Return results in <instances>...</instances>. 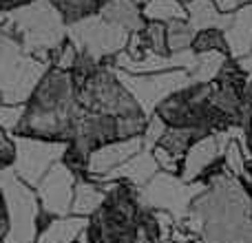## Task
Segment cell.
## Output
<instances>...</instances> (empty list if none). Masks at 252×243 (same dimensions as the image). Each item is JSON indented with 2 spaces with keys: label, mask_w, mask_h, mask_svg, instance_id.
I'll return each mask as SVG.
<instances>
[{
  "label": "cell",
  "mask_w": 252,
  "mask_h": 243,
  "mask_svg": "<svg viewBox=\"0 0 252 243\" xmlns=\"http://www.w3.org/2000/svg\"><path fill=\"white\" fill-rule=\"evenodd\" d=\"M0 25L27 51L44 62L66 42L69 29L53 0H33L13 11H0Z\"/></svg>",
  "instance_id": "obj_1"
},
{
  "label": "cell",
  "mask_w": 252,
  "mask_h": 243,
  "mask_svg": "<svg viewBox=\"0 0 252 243\" xmlns=\"http://www.w3.org/2000/svg\"><path fill=\"white\" fill-rule=\"evenodd\" d=\"M49 71V62L29 53L7 31L0 33V97L4 104L25 106Z\"/></svg>",
  "instance_id": "obj_2"
},
{
  "label": "cell",
  "mask_w": 252,
  "mask_h": 243,
  "mask_svg": "<svg viewBox=\"0 0 252 243\" xmlns=\"http://www.w3.org/2000/svg\"><path fill=\"white\" fill-rule=\"evenodd\" d=\"M206 190H208V183L206 182L188 183L182 177H177V175L159 170L146 186L137 190V201H139V206L153 208L157 213H168L175 219L184 221L190 214L192 204Z\"/></svg>",
  "instance_id": "obj_3"
},
{
  "label": "cell",
  "mask_w": 252,
  "mask_h": 243,
  "mask_svg": "<svg viewBox=\"0 0 252 243\" xmlns=\"http://www.w3.org/2000/svg\"><path fill=\"white\" fill-rule=\"evenodd\" d=\"M66 40L84 56H91L93 60L115 58L118 53L126 51L130 33L124 27L106 20L100 11L84 18L80 22H73L66 29Z\"/></svg>",
  "instance_id": "obj_4"
},
{
  "label": "cell",
  "mask_w": 252,
  "mask_h": 243,
  "mask_svg": "<svg viewBox=\"0 0 252 243\" xmlns=\"http://www.w3.org/2000/svg\"><path fill=\"white\" fill-rule=\"evenodd\" d=\"M115 75L124 84L126 91L133 95V100L137 102V106L142 109V113L146 118L157 113V109L170 95H175V93L195 84L190 71H184V69L164 71V73H146V75H133V73L115 69Z\"/></svg>",
  "instance_id": "obj_5"
},
{
  "label": "cell",
  "mask_w": 252,
  "mask_h": 243,
  "mask_svg": "<svg viewBox=\"0 0 252 243\" xmlns=\"http://www.w3.org/2000/svg\"><path fill=\"white\" fill-rule=\"evenodd\" d=\"M4 204L9 213V235L4 243H33L40 235V219H42V206H40L38 192L31 190L18 175H13L2 188Z\"/></svg>",
  "instance_id": "obj_6"
},
{
  "label": "cell",
  "mask_w": 252,
  "mask_h": 243,
  "mask_svg": "<svg viewBox=\"0 0 252 243\" xmlns=\"http://www.w3.org/2000/svg\"><path fill=\"white\" fill-rule=\"evenodd\" d=\"M78 104L89 113L113 115V118H124L142 111L118 80L115 69H100L82 87H78Z\"/></svg>",
  "instance_id": "obj_7"
},
{
  "label": "cell",
  "mask_w": 252,
  "mask_h": 243,
  "mask_svg": "<svg viewBox=\"0 0 252 243\" xmlns=\"http://www.w3.org/2000/svg\"><path fill=\"white\" fill-rule=\"evenodd\" d=\"M13 173L29 186H38L40 179L49 173L56 164L64 159L69 151V142L60 139L29 137V135H13Z\"/></svg>",
  "instance_id": "obj_8"
},
{
  "label": "cell",
  "mask_w": 252,
  "mask_h": 243,
  "mask_svg": "<svg viewBox=\"0 0 252 243\" xmlns=\"http://www.w3.org/2000/svg\"><path fill=\"white\" fill-rule=\"evenodd\" d=\"M230 139H232L230 128L221 130V133H210V135H204V137L195 139L192 146L188 148L186 155H184L179 177L188 183L204 182V179L223 161V152H226Z\"/></svg>",
  "instance_id": "obj_9"
},
{
  "label": "cell",
  "mask_w": 252,
  "mask_h": 243,
  "mask_svg": "<svg viewBox=\"0 0 252 243\" xmlns=\"http://www.w3.org/2000/svg\"><path fill=\"white\" fill-rule=\"evenodd\" d=\"M78 173L64 161L56 164L35 186L42 213L49 217H66L73 208L75 186H78Z\"/></svg>",
  "instance_id": "obj_10"
},
{
  "label": "cell",
  "mask_w": 252,
  "mask_h": 243,
  "mask_svg": "<svg viewBox=\"0 0 252 243\" xmlns=\"http://www.w3.org/2000/svg\"><path fill=\"white\" fill-rule=\"evenodd\" d=\"M144 148H146L144 137H128V139L109 142V144H104V146L95 148V151L89 155L84 173H87V177L93 179V182H102V179L109 177L113 170H118L122 164H126L130 157L142 152Z\"/></svg>",
  "instance_id": "obj_11"
},
{
  "label": "cell",
  "mask_w": 252,
  "mask_h": 243,
  "mask_svg": "<svg viewBox=\"0 0 252 243\" xmlns=\"http://www.w3.org/2000/svg\"><path fill=\"white\" fill-rule=\"evenodd\" d=\"M159 164H157L155 155H153L151 148H144L142 152H137L135 157H130L126 164H122L118 170L104 177L102 182L97 183H109V182H124V183H130V186H137V188H144L157 173H159Z\"/></svg>",
  "instance_id": "obj_12"
},
{
  "label": "cell",
  "mask_w": 252,
  "mask_h": 243,
  "mask_svg": "<svg viewBox=\"0 0 252 243\" xmlns=\"http://www.w3.org/2000/svg\"><path fill=\"white\" fill-rule=\"evenodd\" d=\"M228 42V53L232 60H241V58L252 53V4L239 7L232 11L230 22L223 29Z\"/></svg>",
  "instance_id": "obj_13"
},
{
  "label": "cell",
  "mask_w": 252,
  "mask_h": 243,
  "mask_svg": "<svg viewBox=\"0 0 252 243\" xmlns=\"http://www.w3.org/2000/svg\"><path fill=\"white\" fill-rule=\"evenodd\" d=\"M91 221L87 217L66 214V217H51L40 226L38 243H78L80 237L89 230Z\"/></svg>",
  "instance_id": "obj_14"
},
{
  "label": "cell",
  "mask_w": 252,
  "mask_h": 243,
  "mask_svg": "<svg viewBox=\"0 0 252 243\" xmlns=\"http://www.w3.org/2000/svg\"><path fill=\"white\" fill-rule=\"evenodd\" d=\"M100 13L106 20L124 27L128 33H142L148 25V20L142 13V7L135 0H111V2L102 4Z\"/></svg>",
  "instance_id": "obj_15"
},
{
  "label": "cell",
  "mask_w": 252,
  "mask_h": 243,
  "mask_svg": "<svg viewBox=\"0 0 252 243\" xmlns=\"http://www.w3.org/2000/svg\"><path fill=\"white\" fill-rule=\"evenodd\" d=\"M106 199H109V192L100 186L93 179H78V186H75V197H73V208L71 213L78 214V217H95L102 208H104Z\"/></svg>",
  "instance_id": "obj_16"
},
{
  "label": "cell",
  "mask_w": 252,
  "mask_h": 243,
  "mask_svg": "<svg viewBox=\"0 0 252 243\" xmlns=\"http://www.w3.org/2000/svg\"><path fill=\"white\" fill-rule=\"evenodd\" d=\"M188 11V22L195 27V31H206V29H226L230 22L232 13H223L217 7L215 0H192L186 4Z\"/></svg>",
  "instance_id": "obj_17"
},
{
  "label": "cell",
  "mask_w": 252,
  "mask_h": 243,
  "mask_svg": "<svg viewBox=\"0 0 252 243\" xmlns=\"http://www.w3.org/2000/svg\"><path fill=\"white\" fill-rule=\"evenodd\" d=\"M232 58L226 51H206L197 53V64L192 69V82L195 84H213L221 75Z\"/></svg>",
  "instance_id": "obj_18"
},
{
  "label": "cell",
  "mask_w": 252,
  "mask_h": 243,
  "mask_svg": "<svg viewBox=\"0 0 252 243\" xmlns=\"http://www.w3.org/2000/svg\"><path fill=\"white\" fill-rule=\"evenodd\" d=\"M142 13L148 22H159V25L188 20L186 4H182L179 0H148L142 7Z\"/></svg>",
  "instance_id": "obj_19"
},
{
  "label": "cell",
  "mask_w": 252,
  "mask_h": 243,
  "mask_svg": "<svg viewBox=\"0 0 252 243\" xmlns=\"http://www.w3.org/2000/svg\"><path fill=\"white\" fill-rule=\"evenodd\" d=\"M166 38H168V51L170 53H182L192 49V42L197 38L195 27L188 20H175L166 25Z\"/></svg>",
  "instance_id": "obj_20"
},
{
  "label": "cell",
  "mask_w": 252,
  "mask_h": 243,
  "mask_svg": "<svg viewBox=\"0 0 252 243\" xmlns=\"http://www.w3.org/2000/svg\"><path fill=\"white\" fill-rule=\"evenodd\" d=\"M53 4H56L58 11L62 13L66 25L80 22V20H84V18L100 11V2H97V0H53Z\"/></svg>",
  "instance_id": "obj_21"
},
{
  "label": "cell",
  "mask_w": 252,
  "mask_h": 243,
  "mask_svg": "<svg viewBox=\"0 0 252 243\" xmlns=\"http://www.w3.org/2000/svg\"><path fill=\"white\" fill-rule=\"evenodd\" d=\"M144 42H146L148 53H157V56H168V38H166V25L159 22H148L146 29L142 31Z\"/></svg>",
  "instance_id": "obj_22"
},
{
  "label": "cell",
  "mask_w": 252,
  "mask_h": 243,
  "mask_svg": "<svg viewBox=\"0 0 252 243\" xmlns=\"http://www.w3.org/2000/svg\"><path fill=\"white\" fill-rule=\"evenodd\" d=\"M192 51L195 53H206V51H226L228 53V42L221 29H206L199 31L192 42ZM230 56V53H228Z\"/></svg>",
  "instance_id": "obj_23"
},
{
  "label": "cell",
  "mask_w": 252,
  "mask_h": 243,
  "mask_svg": "<svg viewBox=\"0 0 252 243\" xmlns=\"http://www.w3.org/2000/svg\"><path fill=\"white\" fill-rule=\"evenodd\" d=\"M166 130H168V124H166L157 113L151 115V118H148V124H146V130H144V135H142L146 148L157 146V144L161 142V137L166 135Z\"/></svg>",
  "instance_id": "obj_24"
},
{
  "label": "cell",
  "mask_w": 252,
  "mask_h": 243,
  "mask_svg": "<svg viewBox=\"0 0 252 243\" xmlns=\"http://www.w3.org/2000/svg\"><path fill=\"white\" fill-rule=\"evenodd\" d=\"M53 56H56L53 64H56V69H60V71H73L75 64H78V60H80V51L69 42V40H66Z\"/></svg>",
  "instance_id": "obj_25"
},
{
  "label": "cell",
  "mask_w": 252,
  "mask_h": 243,
  "mask_svg": "<svg viewBox=\"0 0 252 243\" xmlns=\"http://www.w3.org/2000/svg\"><path fill=\"white\" fill-rule=\"evenodd\" d=\"M9 235V213H7V204H4V195L0 190V243H4Z\"/></svg>",
  "instance_id": "obj_26"
},
{
  "label": "cell",
  "mask_w": 252,
  "mask_h": 243,
  "mask_svg": "<svg viewBox=\"0 0 252 243\" xmlns=\"http://www.w3.org/2000/svg\"><path fill=\"white\" fill-rule=\"evenodd\" d=\"M29 2H33V0H0V11H13V9H20Z\"/></svg>",
  "instance_id": "obj_27"
},
{
  "label": "cell",
  "mask_w": 252,
  "mask_h": 243,
  "mask_svg": "<svg viewBox=\"0 0 252 243\" xmlns=\"http://www.w3.org/2000/svg\"><path fill=\"white\" fill-rule=\"evenodd\" d=\"M217 2V7L221 9L223 13H232L239 9V0H215Z\"/></svg>",
  "instance_id": "obj_28"
},
{
  "label": "cell",
  "mask_w": 252,
  "mask_h": 243,
  "mask_svg": "<svg viewBox=\"0 0 252 243\" xmlns=\"http://www.w3.org/2000/svg\"><path fill=\"white\" fill-rule=\"evenodd\" d=\"M235 62H237V66H239L246 75H250V78H252V53H250V56H246V58H241V60H235Z\"/></svg>",
  "instance_id": "obj_29"
},
{
  "label": "cell",
  "mask_w": 252,
  "mask_h": 243,
  "mask_svg": "<svg viewBox=\"0 0 252 243\" xmlns=\"http://www.w3.org/2000/svg\"><path fill=\"white\" fill-rule=\"evenodd\" d=\"M246 4H252V0H239V7H246Z\"/></svg>",
  "instance_id": "obj_30"
},
{
  "label": "cell",
  "mask_w": 252,
  "mask_h": 243,
  "mask_svg": "<svg viewBox=\"0 0 252 243\" xmlns=\"http://www.w3.org/2000/svg\"><path fill=\"white\" fill-rule=\"evenodd\" d=\"M135 2H137V4H139V7H144V4H146V2H148V0H135Z\"/></svg>",
  "instance_id": "obj_31"
},
{
  "label": "cell",
  "mask_w": 252,
  "mask_h": 243,
  "mask_svg": "<svg viewBox=\"0 0 252 243\" xmlns=\"http://www.w3.org/2000/svg\"><path fill=\"white\" fill-rule=\"evenodd\" d=\"M179 2H182V4H188V2H192V0H179Z\"/></svg>",
  "instance_id": "obj_32"
},
{
  "label": "cell",
  "mask_w": 252,
  "mask_h": 243,
  "mask_svg": "<svg viewBox=\"0 0 252 243\" xmlns=\"http://www.w3.org/2000/svg\"><path fill=\"white\" fill-rule=\"evenodd\" d=\"M250 155H252V135H250Z\"/></svg>",
  "instance_id": "obj_33"
}]
</instances>
